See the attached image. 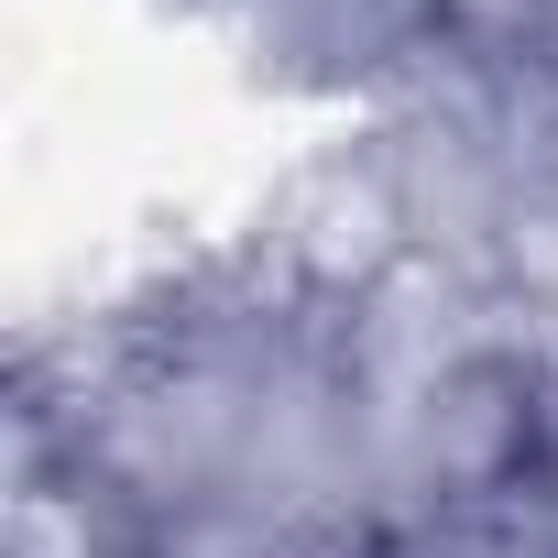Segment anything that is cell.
<instances>
[{"mask_svg": "<svg viewBox=\"0 0 558 558\" xmlns=\"http://www.w3.org/2000/svg\"><path fill=\"white\" fill-rule=\"evenodd\" d=\"M416 263H427V230H416V186H405L395 132L296 165L286 197H274V219H263V274H274V296L296 318H340L351 329Z\"/></svg>", "mask_w": 558, "mask_h": 558, "instance_id": "1", "label": "cell"}]
</instances>
